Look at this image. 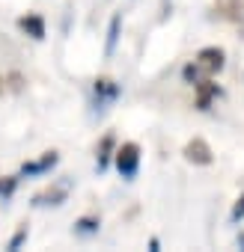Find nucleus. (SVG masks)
Returning a JSON list of instances; mask_svg holds the SVG:
<instances>
[{"label":"nucleus","instance_id":"9d476101","mask_svg":"<svg viewBox=\"0 0 244 252\" xmlns=\"http://www.w3.org/2000/svg\"><path fill=\"white\" fill-rule=\"evenodd\" d=\"M119 27H122V15L116 12V15L110 18V30H107V45H104V54H107V57H113V51H116V42H119Z\"/></svg>","mask_w":244,"mask_h":252},{"label":"nucleus","instance_id":"2eb2a0df","mask_svg":"<svg viewBox=\"0 0 244 252\" xmlns=\"http://www.w3.org/2000/svg\"><path fill=\"white\" fill-rule=\"evenodd\" d=\"M15 187H18V178H6V181H0V196L9 199V196L15 193Z\"/></svg>","mask_w":244,"mask_h":252},{"label":"nucleus","instance_id":"f8f14e48","mask_svg":"<svg viewBox=\"0 0 244 252\" xmlns=\"http://www.w3.org/2000/svg\"><path fill=\"white\" fill-rule=\"evenodd\" d=\"M95 231H98V220H92V217H83L75 222V234H95Z\"/></svg>","mask_w":244,"mask_h":252},{"label":"nucleus","instance_id":"20e7f679","mask_svg":"<svg viewBox=\"0 0 244 252\" xmlns=\"http://www.w3.org/2000/svg\"><path fill=\"white\" fill-rule=\"evenodd\" d=\"M57 160H60V155H57V152H45V155H42V160H36V163H24V166H21V175H42V172L54 169V166H57Z\"/></svg>","mask_w":244,"mask_h":252},{"label":"nucleus","instance_id":"0eeeda50","mask_svg":"<svg viewBox=\"0 0 244 252\" xmlns=\"http://www.w3.org/2000/svg\"><path fill=\"white\" fill-rule=\"evenodd\" d=\"M214 3H217V12H220L223 18H229V21H241V15H244L241 0H214Z\"/></svg>","mask_w":244,"mask_h":252},{"label":"nucleus","instance_id":"7ed1b4c3","mask_svg":"<svg viewBox=\"0 0 244 252\" xmlns=\"http://www.w3.org/2000/svg\"><path fill=\"white\" fill-rule=\"evenodd\" d=\"M197 63H200L208 74H217V71L223 68L226 57H223V51H220V48H203V51L197 54Z\"/></svg>","mask_w":244,"mask_h":252},{"label":"nucleus","instance_id":"dca6fc26","mask_svg":"<svg viewBox=\"0 0 244 252\" xmlns=\"http://www.w3.org/2000/svg\"><path fill=\"white\" fill-rule=\"evenodd\" d=\"M24 240H27V225H21V228H18V231L12 234V240H9V249H18V246H21Z\"/></svg>","mask_w":244,"mask_h":252},{"label":"nucleus","instance_id":"f257e3e1","mask_svg":"<svg viewBox=\"0 0 244 252\" xmlns=\"http://www.w3.org/2000/svg\"><path fill=\"white\" fill-rule=\"evenodd\" d=\"M113 160H116L119 175L131 181V178L137 175V169H140V146H137V143H122V146L116 149Z\"/></svg>","mask_w":244,"mask_h":252},{"label":"nucleus","instance_id":"9b49d317","mask_svg":"<svg viewBox=\"0 0 244 252\" xmlns=\"http://www.w3.org/2000/svg\"><path fill=\"white\" fill-rule=\"evenodd\" d=\"M113 149H116L113 137H104V140H101V146H98V172H101V169H107V163H110V158H113Z\"/></svg>","mask_w":244,"mask_h":252},{"label":"nucleus","instance_id":"6e6552de","mask_svg":"<svg viewBox=\"0 0 244 252\" xmlns=\"http://www.w3.org/2000/svg\"><path fill=\"white\" fill-rule=\"evenodd\" d=\"M182 77H185V80H188L191 86H197V83H203V80H208L211 74H208V71H205V68H203V65H200L197 60H194V63H188V65L182 68Z\"/></svg>","mask_w":244,"mask_h":252},{"label":"nucleus","instance_id":"39448f33","mask_svg":"<svg viewBox=\"0 0 244 252\" xmlns=\"http://www.w3.org/2000/svg\"><path fill=\"white\" fill-rule=\"evenodd\" d=\"M197 92H200V98H197V107L200 110H208V104L214 98H220V89H217V83H211V77L203 80V83H197Z\"/></svg>","mask_w":244,"mask_h":252},{"label":"nucleus","instance_id":"423d86ee","mask_svg":"<svg viewBox=\"0 0 244 252\" xmlns=\"http://www.w3.org/2000/svg\"><path fill=\"white\" fill-rule=\"evenodd\" d=\"M18 27H21L27 36H33L36 42H42V39H45V21H42L39 15H24V18L18 21Z\"/></svg>","mask_w":244,"mask_h":252},{"label":"nucleus","instance_id":"4468645a","mask_svg":"<svg viewBox=\"0 0 244 252\" xmlns=\"http://www.w3.org/2000/svg\"><path fill=\"white\" fill-rule=\"evenodd\" d=\"M229 220H232V222H241V220H244V193H241V196L235 199V205H232V214H229Z\"/></svg>","mask_w":244,"mask_h":252},{"label":"nucleus","instance_id":"f03ea898","mask_svg":"<svg viewBox=\"0 0 244 252\" xmlns=\"http://www.w3.org/2000/svg\"><path fill=\"white\" fill-rule=\"evenodd\" d=\"M185 160H191V163H197V166H208L211 163V149H208V143L205 140H191L188 146H185Z\"/></svg>","mask_w":244,"mask_h":252},{"label":"nucleus","instance_id":"ddd939ff","mask_svg":"<svg viewBox=\"0 0 244 252\" xmlns=\"http://www.w3.org/2000/svg\"><path fill=\"white\" fill-rule=\"evenodd\" d=\"M66 199V190H51L45 196H36V205H60Z\"/></svg>","mask_w":244,"mask_h":252},{"label":"nucleus","instance_id":"1a4fd4ad","mask_svg":"<svg viewBox=\"0 0 244 252\" xmlns=\"http://www.w3.org/2000/svg\"><path fill=\"white\" fill-rule=\"evenodd\" d=\"M95 95H98V104L113 101V98L119 95V86H116L113 80H107V77H98V80H95Z\"/></svg>","mask_w":244,"mask_h":252}]
</instances>
